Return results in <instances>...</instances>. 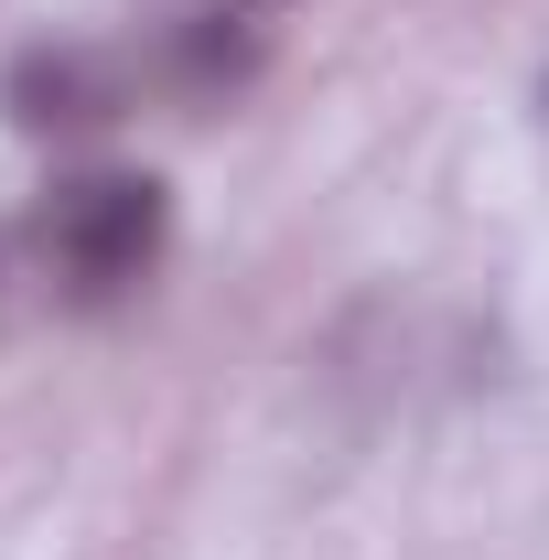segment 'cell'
<instances>
[{
  "mask_svg": "<svg viewBox=\"0 0 549 560\" xmlns=\"http://www.w3.org/2000/svg\"><path fill=\"white\" fill-rule=\"evenodd\" d=\"M539 108H549V75H539Z\"/></svg>",
  "mask_w": 549,
  "mask_h": 560,
  "instance_id": "5b68a950",
  "label": "cell"
},
{
  "mask_svg": "<svg viewBox=\"0 0 549 560\" xmlns=\"http://www.w3.org/2000/svg\"><path fill=\"white\" fill-rule=\"evenodd\" d=\"M248 11H270V22H280V11H291V0H248Z\"/></svg>",
  "mask_w": 549,
  "mask_h": 560,
  "instance_id": "277c9868",
  "label": "cell"
},
{
  "mask_svg": "<svg viewBox=\"0 0 549 560\" xmlns=\"http://www.w3.org/2000/svg\"><path fill=\"white\" fill-rule=\"evenodd\" d=\"M162 248H173V184L140 162H75L33 195V259L55 280V302H75V313L130 302L162 270Z\"/></svg>",
  "mask_w": 549,
  "mask_h": 560,
  "instance_id": "6da1fadb",
  "label": "cell"
},
{
  "mask_svg": "<svg viewBox=\"0 0 549 560\" xmlns=\"http://www.w3.org/2000/svg\"><path fill=\"white\" fill-rule=\"evenodd\" d=\"M270 66V11H248V0H195V11H173L162 22V86L173 97H237V86H259Z\"/></svg>",
  "mask_w": 549,
  "mask_h": 560,
  "instance_id": "3957f363",
  "label": "cell"
},
{
  "mask_svg": "<svg viewBox=\"0 0 549 560\" xmlns=\"http://www.w3.org/2000/svg\"><path fill=\"white\" fill-rule=\"evenodd\" d=\"M130 108V66L108 44H75V33H44L0 66V119L22 140H86Z\"/></svg>",
  "mask_w": 549,
  "mask_h": 560,
  "instance_id": "7a4b0ae2",
  "label": "cell"
}]
</instances>
